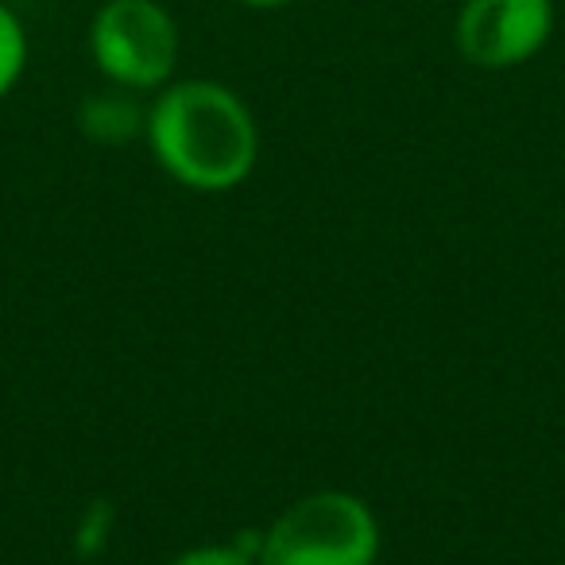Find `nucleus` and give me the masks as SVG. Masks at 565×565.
<instances>
[{
  "instance_id": "f257e3e1",
  "label": "nucleus",
  "mask_w": 565,
  "mask_h": 565,
  "mask_svg": "<svg viewBox=\"0 0 565 565\" xmlns=\"http://www.w3.org/2000/svg\"><path fill=\"white\" fill-rule=\"evenodd\" d=\"M156 159L198 190L236 186L256 163V125L233 89L217 82H179L148 113Z\"/></svg>"
},
{
  "instance_id": "f03ea898",
  "label": "nucleus",
  "mask_w": 565,
  "mask_h": 565,
  "mask_svg": "<svg viewBox=\"0 0 565 565\" xmlns=\"http://www.w3.org/2000/svg\"><path fill=\"white\" fill-rule=\"evenodd\" d=\"M376 546V519L356 495L318 492L275 519L259 565H372Z\"/></svg>"
},
{
  "instance_id": "7ed1b4c3",
  "label": "nucleus",
  "mask_w": 565,
  "mask_h": 565,
  "mask_svg": "<svg viewBox=\"0 0 565 565\" xmlns=\"http://www.w3.org/2000/svg\"><path fill=\"white\" fill-rule=\"evenodd\" d=\"M97 71L125 89H151L179 63V28L159 0H105L89 24Z\"/></svg>"
},
{
  "instance_id": "20e7f679",
  "label": "nucleus",
  "mask_w": 565,
  "mask_h": 565,
  "mask_svg": "<svg viewBox=\"0 0 565 565\" xmlns=\"http://www.w3.org/2000/svg\"><path fill=\"white\" fill-rule=\"evenodd\" d=\"M554 32V0H465L454 40L472 66L508 71L539 55Z\"/></svg>"
},
{
  "instance_id": "39448f33",
  "label": "nucleus",
  "mask_w": 565,
  "mask_h": 565,
  "mask_svg": "<svg viewBox=\"0 0 565 565\" xmlns=\"http://www.w3.org/2000/svg\"><path fill=\"white\" fill-rule=\"evenodd\" d=\"M82 128H86V136H94V140H102V143H120L132 132H140V128H148V117H143V113L136 109V102H128V97L102 94L86 102V109H82Z\"/></svg>"
},
{
  "instance_id": "423d86ee",
  "label": "nucleus",
  "mask_w": 565,
  "mask_h": 565,
  "mask_svg": "<svg viewBox=\"0 0 565 565\" xmlns=\"http://www.w3.org/2000/svg\"><path fill=\"white\" fill-rule=\"evenodd\" d=\"M24 63H28L24 24L17 20V12L0 4V97L17 86V78L24 74Z\"/></svg>"
},
{
  "instance_id": "0eeeda50",
  "label": "nucleus",
  "mask_w": 565,
  "mask_h": 565,
  "mask_svg": "<svg viewBox=\"0 0 565 565\" xmlns=\"http://www.w3.org/2000/svg\"><path fill=\"white\" fill-rule=\"evenodd\" d=\"M171 565H252V557L233 546H205V550H190V554L174 557Z\"/></svg>"
},
{
  "instance_id": "6e6552de",
  "label": "nucleus",
  "mask_w": 565,
  "mask_h": 565,
  "mask_svg": "<svg viewBox=\"0 0 565 565\" xmlns=\"http://www.w3.org/2000/svg\"><path fill=\"white\" fill-rule=\"evenodd\" d=\"M236 4H248V9H282L291 0H236Z\"/></svg>"
}]
</instances>
